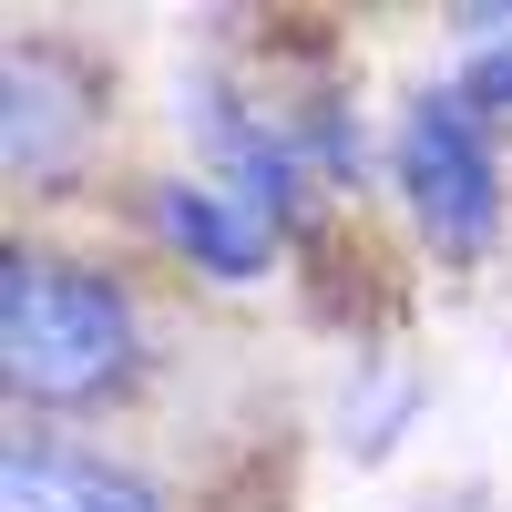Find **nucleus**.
<instances>
[{"label": "nucleus", "instance_id": "nucleus-1", "mask_svg": "<svg viewBox=\"0 0 512 512\" xmlns=\"http://www.w3.org/2000/svg\"><path fill=\"white\" fill-rule=\"evenodd\" d=\"M0 369L11 390L41 410H82L134 379V308L93 277L62 267V256H11L0 267Z\"/></svg>", "mask_w": 512, "mask_h": 512}, {"label": "nucleus", "instance_id": "nucleus-2", "mask_svg": "<svg viewBox=\"0 0 512 512\" xmlns=\"http://www.w3.org/2000/svg\"><path fill=\"white\" fill-rule=\"evenodd\" d=\"M400 185H410V216H420L431 246H451V256L492 246L502 185H492V144H482L472 93H420L400 113Z\"/></svg>", "mask_w": 512, "mask_h": 512}, {"label": "nucleus", "instance_id": "nucleus-3", "mask_svg": "<svg viewBox=\"0 0 512 512\" xmlns=\"http://www.w3.org/2000/svg\"><path fill=\"white\" fill-rule=\"evenodd\" d=\"M0 512H154V492L134 472H113V461H93V451L11 441L0 451Z\"/></svg>", "mask_w": 512, "mask_h": 512}, {"label": "nucleus", "instance_id": "nucleus-4", "mask_svg": "<svg viewBox=\"0 0 512 512\" xmlns=\"http://www.w3.org/2000/svg\"><path fill=\"white\" fill-rule=\"evenodd\" d=\"M154 226L175 236L195 267H216V277H256L267 267V216H256L246 195H205V185H164L154 195Z\"/></svg>", "mask_w": 512, "mask_h": 512}, {"label": "nucleus", "instance_id": "nucleus-5", "mask_svg": "<svg viewBox=\"0 0 512 512\" xmlns=\"http://www.w3.org/2000/svg\"><path fill=\"white\" fill-rule=\"evenodd\" d=\"M482 103H512V52H492V62H472V113Z\"/></svg>", "mask_w": 512, "mask_h": 512}]
</instances>
